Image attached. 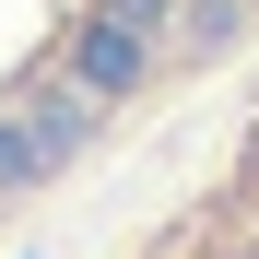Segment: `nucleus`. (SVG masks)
<instances>
[{"instance_id": "nucleus-1", "label": "nucleus", "mask_w": 259, "mask_h": 259, "mask_svg": "<svg viewBox=\"0 0 259 259\" xmlns=\"http://www.w3.org/2000/svg\"><path fill=\"white\" fill-rule=\"evenodd\" d=\"M236 24H247V0H177V12H165V35H177L189 59H212V48H236Z\"/></svg>"}]
</instances>
